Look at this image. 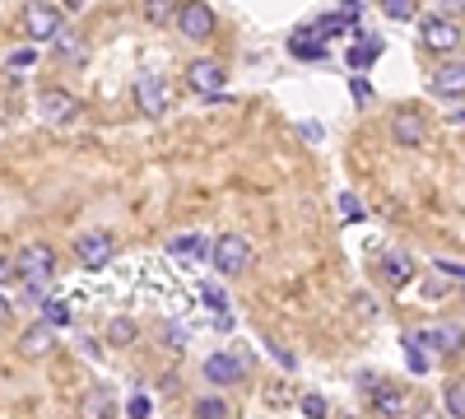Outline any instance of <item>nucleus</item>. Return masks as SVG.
Listing matches in <instances>:
<instances>
[{
  "mask_svg": "<svg viewBox=\"0 0 465 419\" xmlns=\"http://www.w3.org/2000/svg\"><path fill=\"white\" fill-rule=\"evenodd\" d=\"M15 275L28 284V298H43V289H47L52 275H56V252H52L47 243H28V247H19V256H15Z\"/></svg>",
  "mask_w": 465,
  "mask_h": 419,
  "instance_id": "1",
  "label": "nucleus"
},
{
  "mask_svg": "<svg viewBox=\"0 0 465 419\" xmlns=\"http://www.w3.org/2000/svg\"><path fill=\"white\" fill-rule=\"evenodd\" d=\"M410 345H414V350H429L433 359H451V354L465 350V331H460L456 322H433V326L414 331Z\"/></svg>",
  "mask_w": 465,
  "mask_h": 419,
  "instance_id": "2",
  "label": "nucleus"
},
{
  "mask_svg": "<svg viewBox=\"0 0 465 419\" xmlns=\"http://www.w3.org/2000/svg\"><path fill=\"white\" fill-rule=\"evenodd\" d=\"M210 256H214V271H219V275H242L256 252H252V243H247L242 234H223V238L210 247Z\"/></svg>",
  "mask_w": 465,
  "mask_h": 419,
  "instance_id": "3",
  "label": "nucleus"
},
{
  "mask_svg": "<svg viewBox=\"0 0 465 419\" xmlns=\"http://www.w3.org/2000/svg\"><path fill=\"white\" fill-rule=\"evenodd\" d=\"M61 28H65V10L61 5H47V0L24 5V33L33 37V43H52V37H61Z\"/></svg>",
  "mask_w": 465,
  "mask_h": 419,
  "instance_id": "4",
  "label": "nucleus"
},
{
  "mask_svg": "<svg viewBox=\"0 0 465 419\" xmlns=\"http://www.w3.org/2000/svg\"><path fill=\"white\" fill-rule=\"evenodd\" d=\"M112 256H116V238L103 234V228L74 238V261H80L84 271H103V265H112Z\"/></svg>",
  "mask_w": 465,
  "mask_h": 419,
  "instance_id": "5",
  "label": "nucleus"
},
{
  "mask_svg": "<svg viewBox=\"0 0 465 419\" xmlns=\"http://www.w3.org/2000/svg\"><path fill=\"white\" fill-rule=\"evenodd\" d=\"M419 37H423V47L438 52V56H451V52L460 47L456 19H442V15H429V19H423V24H419Z\"/></svg>",
  "mask_w": 465,
  "mask_h": 419,
  "instance_id": "6",
  "label": "nucleus"
},
{
  "mask_svg": "<svg viewBox=\"0 0 465 419\" xmlns=\"http://www.w3.org/2000/svg\"><path fill=\"white\" fill-rule=\"evenodd\" d=\"M135 103H140L144 117H168L173 94H168V85L159 80V75H140V80H135Z\"/></svg>",
  "mask_w": 465,
  "mask_h": 419,
  "instance_id": "7",
  "label": "nucleus"
},
{
  "mask_svg": "<svg viewBox=\"0 0 465 419\" xmlns=\"http://www.w3.org/2000/svg\"><path fill=\"white\" fill-rule=\"evenodd\" d=\"M363 392H368V405L381 414V419H396L405 410V392L391 387V383H377L372 373H363Z\"/></svg>",
  "mask_w": 465,
  "mask_h": 419,
  "instance_id": "8",
  "label": "nucleus"
},
{
  "mask_svg": "<svg viewBox=\"0 0 465 419\" xmlns=\"http://www.w3.org/2000/svg\"><path fill=\"white\" fill-rule=\"evenodd\" d=\"M37 112H43L47 122L65 126V122L80 117V98H74L70 89H43V98H37Z\"/></svg>",
  "mask_w": 465,
  "mask_h": 419,
  "instance_id": "9",
  "label": "nucleus"
},
{
  "mask_svg": "<svg viewBox=\"0 0 465 419\" xmlns=\"http://www.w3.org/2000/svg\"><path fill=\"white\" fill-rule=\"evenodd\" d=\"M177 28L191 37V43H205L214 33V10L201 5V0H191V5H177Z\"/></svg>",
  "mask_w": 465,
  "mask_h": 419,
  "instance_id": "10",
  "label": "nucleus"
},
{
  "mask_svg": "<svg viewBox=\"0 0 465 419\" xmlns=\"http://www.w3.org/2000/svg\"><path fill=\"white\" fill-rule=\"evenodd\" d=\"M52 350H56V326L33 322L28 331H19V354L24 359H47Z\"/></svg>",
  "mask_w": 465,
  "mask_h": 419,
  "instance_id": "11",
  "label": "nucleus"
},
{
  "mask_svg": "<svg viewBox=\"0 0 465 419\" xmlns=\"http://www.w3.org/2000/svg\"><path fill=\"white\" fill-rule=\"evenodd\" d=\"M429 89L438 98H465V61H447L429 75Z\"/></svg>",
  "mask_w": 465,
  "mask_h": 419,
  "instance_id": "12",
  "label": "nucleus"
},
{
  "mask_svg": "<svg viewBox=\"0 0 465 419\" xmlns=\"http://www.w3.org/2000/svg\"><path fill=\"white\" fill-rule=\"evenodd\" d=\"M391 135L401 145H423L429 140V122H423L414 107H401V112H391Z\"/></svg>",
  "mask_w": 465,
  "mask_h": 419,
  "instance_id": "13",
  "label": "nucleus"
},
{
  "mask_svg": "<svg viewBox=\"0 0 465 419\" xmlns=\"http://www.w3.org/2000/svg\"><path fill=\"white\" fill-rule=\"evenodd\" d=\"M186 85L196 89V94H214L223 85V65L219 61H191L186 65Z\"/></svg>",
  "mask_w": 465,
  "mask_h": 419,
  "instance_id": "14",
  "label": "nucleus"
},
{
  "mask_svg": "<svg viewBox=\"0 0 465 419\" xmlns=\"http://www.w3.org/2000/svg\"><path fill=\"white\" fill-rule=\"evenodd\" d=\"M205 377H210L214 387L242 383V359H232V354H210V359H205Z\"/></svg>",
  "mask_w": 465,
  "mask_h": 419,
  "instance_id": "15",
  "label": "nucleus"
},
{
  "mask_svg": "<svg viewBox=\"0 0 465 419\" xmlns=\"http://www.w3.org/2000/svg\"><path fill=\"white\" fill-rule=\"evenodd\" d=\"M377 271H381V280L391 284V289H401V284H410V275H414V265H410V256H405V252H386V256H381V265H377Z\"/></svg>",
  "mask_w": 465,
  "mask_h": 419,
  "instance_id": "16",
  "label": "nucleus"
},
{
  "mask_svg": "<svg viewBox=\"0 0 465 419\" xmlns=\"http://www.w3.org/2000/svg\"><path fill=\"white\" fill-rule=\"evenodd\" d=\"M289 52H293L298 61H322V56H326V43H322L312 28H298L293 43H289Z\"/></svg>",
  "mask_w": 465,
  "mask_h": 419,
  "instance_id": "17",
  "label": "nucleus"
},
{
  "mask_svg": "<svg viewBox=\"0 0 465 419\" xmlns=\"http://www.w3.org/2000/svg\"><path fill=\"white\" fill-rule=\"evenodd\" d=\"M80 414H84V419H116V401H112V392H107V387L89 392L84 405H80Z\"/></svg>",
  "mask_w": 465,
  "mask_h": 419,
  "instance_id": "18",
  "label": "nucleus"
},
{
  "mask_svg": "<svg viewBox=\"0 0 465 419\" xmlns=\"http://www.w3.org/2000/svg\"><path fill=\"white\" fill-rule=\"evenodd\" d=\"M377 56H381V43H377V37H363V47H349V65H354V70L372 65Z\"/></svg>",
  "mask_w": 465,
  "mask_h": 419,
  "instance_id": "19",
  "label": "nucleus"
},
{
  "mask_svg": "<svg viewBox=\"0 0 465 419\" xmlns=\"http://www.w3.org/2000/svg\"><path fill=\"white\" fill-rule=\"evenodd\" d=\"M349 28H354V24H349V19H344V15L335 10V15H322L312 33H317V37H335V33H349Z\"/></svg>",
  "mask_w": 465,
  "mask_h": 419,
  "instance_id": "20",
  "label": "nucleus"
},
{
  "mask_svg": "<svg viewBox=\"0 0 465 419\" xmlns=\"http://www.w3.org/2000/svg\"><path fill=\"white\" fill-rule=\"evenodd\" d=\"M232 410H228V401H219V396H201L196 401V419H228Z\"/></svg>",
  "mask_w": 465,
  "mask_h": 419,
  "instance_id": "21",
  "label": "nucleus"
},
{
  "mask_svg": "<svg viewBox=\"0 0 465 419\" xmlns=\"http://www.w3.org/2000/svg\"><path fill=\"white\" fill-rule=\"evenodd\" d=\"M144 19L149 24H168V19H177V5H168V0H144Z\"/></svg>",
  "mask_w": 465,
  "mask_h": 419,
  "instance_id": "22",
  "label": "nucleus"
},
{
  "mask_svg": "<svg viewBox=\"0 0 465 419\" xmlns=\"http://www.w3.org/2000/svg\"><path fill=\"white\" fill-rule=\"evenodd\" d=\"M107 340H112V345H131V340H135V322L131 317H116L107 326Z\"/></svg>",
  "mask_w": 465,
  "mask_h": 419,
  "instance_id": "23",
  "label": "nucleus"
},
{
  "mask_svg": "<svg viewBox=\"0 0 465 419\" xmlns=\"http://www.w3.org/2000/svg\"><path fill=\"white\" fill-rule=\"evenodd\" d=\"M43 322L47 326H65L70 322V308H65L61 298H43Z\"/></svg>",
  "mask_w": 465,
  "mask_h": 419,
  "instance_id": "24",
  "label": "nucleus"
},
{
  "mask_svg": "<svg viewBox=\"0 0 465 419\" xmlns=\"http://www.w3.org/2000/svg\"><path fill=\"white\" fill-rule=\"evenodd\" d=\"M447 410H451L456 419H465V383H451V387H447Z\"/></svg>",
  "mask_w": 465,
  "mask_h": 419,
  "instance_id": "25",
  "label": "nucleus"
},
{
  "mask_svg": "<svg viewBox=\"0 0 465 419\" xmlns=\"http://www.w3.org/2000/svg\"><path fill=\"white\" fill-rule=\"evenodd\" d=\"M386 15L391 19H414V0H386Z\"/></svg>",
  "mask_w": 465,
  "mask_h": 419,
  "instance_id": "26",
  "label": "nucleus"
},
{
  "mask_svg": "<svg viewBox=\"0 0 465 419\" xmlns=\"http://www.w3.org/2000/svg\"><path fill=\"white\" fill-rule=\"evenodd\" d=\"M168 252H177V256H182V252H201V256H205V238H177Z\"/></svg>",
  "mask_w": 465,
  "mask_h": 419,
  "instance_id": "27",
  "label": "nucleus"
},
{
  "mask_svg": "<svg viewBox=\"0 0 465 419\" xmlns=\"http://www.w3.org/2000/svg\"><path fill=\"white\" fill-rule=\"evenodd\" d=\"M340 210H344L349 219H363V201H359V196H349V192L340 196Z\"/></svg>",
  "mask_w": 465,
  "mask_h": 419,
  "instance_id": "28",
  "label": "nucleus"
},
{
  "mask_svg": "<svg viewBox=\"0 0 465 419\" xmlns=\"http://www.w3.org/2000/svg\"><path fill=\"white\" fill-rule=\"evenodd\" d=\"M201 294H205V303H210V308H214V313H223V308H228V298H223V289H214V284H205Z\"/></svg>",
  "mask_w": 465,
  "mask_h": 419,
  "instance_id": "29",
  "label": "nucleus"
},
{
  "mask_svg": "<svg viewBox=\"0 0 465 419\" xmlns=\"http://www.w3.org/2000/svg\"><path fill=\"white\" fill-rule=\"evenodd\" d=\"M302 414H312V419H326V401H322V396H302Z\"/></svg>",
  "mask_w": 465,
  "mask_h": 419,
  "instance_id": "30",
  "label": "nucleus"
},
{
  "mask_svg": "<svg viewBox=\"0 0 465 419\" xmlns=\"http://www.w3.org/2000/svg\"><path fill=\"white\" fill-rule=\"evenodd\" d=\"M10 280H19L15 275V256H0V284H10Z\"/></svg>",
  "mask_w": 465,
  "mask_h": 419,
  "instance_id": "31",
  "label": "nucleus"
},
{
  "mask_svg": "<svg viewBox=\"0 0 465 419\" xmlns=\"http://www.w3.org/2000/svg\"><path fill=\"white\" fill-rule=\"evenodd\" d=\"M349 94H354L359 103H372V89H368L363 80H349Z\"/></svg>",
  "mask_w": 465,
  "mask_h": 419,
  "instance_id": "32",
  "label": "nucleus"
},
{
  "mask_svg": "<svg viewBox=\"0 0 465 419\" xmlns=\"http://www.w3.org/2000/svg\"><path fill=\"white\" fill-rule=\"evenodd\" d=\"M131 419H149V401H144V396L131 401Z\"/></svg>",
  "mask_w": 465,
  "mask_h": 419,
  "instance_id": "33",
  "label": "nucleus"
},
{
  "mask_svg": "<svg viewBox=\"0 0 465 419\" xmlns=\"http://www.w3.org/2000/svg\"><path fill=\"white\" fill-rule=\"evenodd\" d=\"M442 289H447V284H442V275H438V280H423V294H433V298H442Z\"/></svg>",
  "mask_w": 465,
  "mask_h": 419,
  "instance_id": "34",
  "label": "nucleus"
},
{
  "mask_svg": "<svg viewBox=\"0 0 465 419\" xmlns=\"http://www.w3.org/2000/svg\"><path fill=\"white\" fill-rule=\"evenodd\" d=\"M423 364H429V359H423V354H419V350L410 345V368H414V373H423Z\"/></svg>",
  "mask_w": 465,
  "mask_h": 419,
  "instance_id": "35",
  "label": "nucleus"
},
{
  "mask_svg": "<svg viewBox=\"0 0 465 419\" xmlns=\"http://www.w3.org/2000/svg\"><path fill=\"white\" fill-rule=\"evenodd\" d=\"M5 322H10V298L0 294V326H5Z\"/></svg>",
  "mask_w": 465,
  "mask_h": 419,
  "instance_id": "36",
  "label": "nucleus"
},
{
  "mask_svg": "<svg viewBox=\"0 0 465 419\" xmlns=\"http://www.w3.org/2000/svg\"><path fill=\"white\" fill-rule=\"evenodd\" d=\"M451 117H456V122H460V126H465V107H460V112H451Z\"/></svg>",
  "mask_w": 465,
  "mask_h": 419,
  "instance_id": "37",
  "label": "nucleus"
},
{
  "mask_svg": "<svg viewBox=\"0 0 465 419\" xmlns=\"http://www.w3.org/2000/svg\"><path fill=\"white\" fill-rule=\"evenodd\" d=\"M419 419H438V414H433V410H423V414H419Z\"/></svg>",
  "mask_w": 465,
  "mask_h": 419,
  "instance_id": "38",
  "label": "nucleus"
}]
</instances>
